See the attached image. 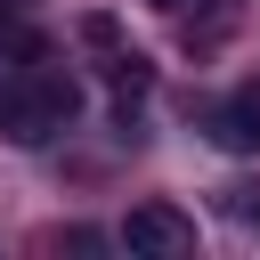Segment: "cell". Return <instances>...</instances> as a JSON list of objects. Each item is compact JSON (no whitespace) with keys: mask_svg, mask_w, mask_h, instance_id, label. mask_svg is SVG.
Returning a JSON list of instances; mask_svg holds the SVG:
<instances>
[{"mask_svg":"<svg viewBox=\"0 0 260 260\" xmlns=\"http://www.w3.org/2000/svg\"><path fill=\"white\" fill-rule=\"evenodd\" d=\"M73 114H81V89H73V73H57V65H24V73L0 89V138H8V146H49Z\"/></svg>","mask_w":260,"mask_h":260,"instance_id":"cell-1","label":"cell"},{"mask_svg":"<svg viewBox=\"0 0 260 260\" xmlns=\"http://www.w3.org/2000/svg\"><path fill=\"white\" fill-rule=\"evenodd\" d=\"M122 252H130V260H187V252H195V219H187L179 203H130Z\"/></svg>","mask_w":260,"mask_h":260,"instance_id":"cell-2","label":"cell"},{"mask_svg":"<svg viewBox=\"0 0 260 260\" xmlns=\"http://www.w3.org/2000/svg\"><path fill=\"white\" fill-rule=\"evenodd\" d=\"M154 8H179V0H154Z\"/></svg>","mask_w":260,"mask_h":260,"instance_id":"cell-4","label":"cell"},{"mask_svg":"<svg viewBox=\"0 0 260 260\" xmlns=\"http://www.w3.org/2000/svg\"><path fill=\"white\" fill-rule=\"evenodd\" d=\"M211 138H219L228 154H260V81H244V89L211 114Z\"/></svg>","mask_w":260,"mask_h":260,"instance_id":"cell-3","label":"cell"}]
</instances>
